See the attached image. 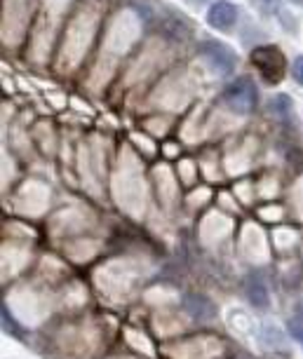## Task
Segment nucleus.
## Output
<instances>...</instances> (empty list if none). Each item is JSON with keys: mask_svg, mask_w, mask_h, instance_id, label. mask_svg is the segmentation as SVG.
<instances>
[{"mask_svg": "<svg viewBox=\"0 0 303 359\" xmlns=\"http://www.w3.org/2000/svg\"><path fill=\"white\" fill-rule=\"evenodd\" d=\"M207 21H209V26H214V29L228 31L230 26L238 21V8L226 3V0H219V3H214L212 8H209Z\"/></svg>", "mask_w": 303, "mask_h": 359, "instance_id": "20e7f679", "label": "nucleus"}, {"mask_svg": "<svg viewBox=\"0 0 303 359\" xmlns=\"http://www.w3.org/2000/svg\"><path fill=\"white\" fill-rule=\"evenodd\" d=\"M223 103L238 115L252 113L256 106V87L254 82H252V78L242 75V78L230 82L223 90Z\"/></svg>", "mask_w": 303, "mask_h": 359, "instance_id": "f03ea898", "label": "nucleus"}, {"mask_svg": "<svg viewBox=\"0 0 303 359\" xmlns=\"http://www.w3.org/2000/svg\"><path fill=\"white\" fill-rule=\"evenodd\" d=\"M200 49H202V57H205L207 62L212 64L221 75H226L235 66V54L230 52V49L226 47L223 42L207 40V42H202Z\"/></svg>", "mask_w": 303, "mask_h": 359, "instance_id": "7ed1b4c3", "label": "nucleus"}, {"mask_svg": "<svg viewBox=\"0 0 303 359\" xmlns=\"http://www.w3.org/2000/svg\"><path fill=\"white\" fill-rule=\"evenodd\" d=\"M250 62L258 73H261V78L266 82H271V85H278V82L284 78V73H287V59H284V54L273 45L252 49Z\"/></svg>", "mask_w": 303, "mask_h": 359, "instance_id": "f257e3e1", "label": "nucleus"}, {"mask_svg": "<svg viewBox=\"0 0 303 359\" xmlns=\"http://www.w3.org/2000/svg\"><path fill=\"white\" fill-rule=\"evenodd\" d=\"M289 334L294 341H299V343L303 345V324L301 322H291L289 324Z\"/></svg>", "mask_w": 303, "mask_h": 359, "instance_id": "6e6552de", "label": "nucleus"}, {"mask_svg": "<svg viewBox=\"0 0 303 359\" xmlns=\"http://www.w3.org/2000/svg\"><path fill=\"white\" fill-rule=\"evenodd\" d=\"M184 308L193 319H209L214 317V303L202 294H189L184 298Z\"/></svg>", "mask_w": 303, "mask_h": 359, "instance_id": "423d86ee", "label": "nucleus"}, {"mask_svg": "<svg viewBox=\"0 0 303 359\" xmlns=\"http://www.w3.org/2000/svg\"><path fill=\"white\" fill-rule=\"evenodd\" d=\"M245 294H247V301L252 303L258 310H266L268 303H271V294H268V286L258 275H250L245 282Z\"/></svg>", "mask_w": 303, "mask_h": 359, "instance_id": "39448f33", "label": "nucleus"}, {"mask_svg": "<svg viewBox=\"0 0 303 359\" xmlns=\"http://www.w3.org/2000/svg\"><path fill=\"white\" fill-rule=\"evenodd\" d=\"M291 75H294V80L303 85V57H296L294 59V66H291Z\"/></svg>", "mask_w": 303, "mask_h": 359, "instance_id": "0eeeda50", "label": "nucleus"}]
</instances>
